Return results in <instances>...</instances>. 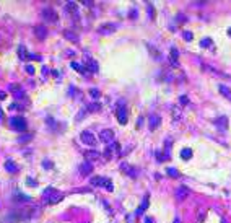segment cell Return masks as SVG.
<instances>
[{
    "instance_id": "6da1fadb",
    "label": "cell",
    "mask_w": 231,
    "mask_h": 223,
    "mask_svg": "<svg viewBox=\"0 0 231 223\" xmlns=\"http://www.w3.org/2000/svg\"><path fill=\"white\" fill-rule=\"evenodd\" d=\"M43 197H44V200H47L49 204H56V202L62 200L64 194H60L59 191L54 189V187H47V189L43 192Z\"/></svg>"
},
{
    "instance_id": "7a4b0ae2",
    "label": "cell",
    "mask_w": 231,
    "mask_h": 223,
    "mask_svg": "<svg viewBox=\"0 0 231 223\" xmlns=\"http://www.w3.org/2000/svg\"><path fill=\"white\" fill-rule=\"evenodd\" d=\"M116 116H117V121L119 124H127V109H125V101L124 99H119L116 104Z\"/></svg>"
},
{
    "instance_id": "3957f363",
    "label": "cell",
    "mask_w": 231,
    "mask_h": 223,
    "mask_svg": "<svg viewBox=\"0 0 231 223\" xmlns=\"http://www.w3.org/2000/svg\"><path fill=\"white\" fill-rule=\"evenodd\" d=\"M10 127L12 129H15L16 132H25L26 130V127H28V124H26V121L23 119V117H20V116H15V117H10Z\"/></svg>"
},
{
    "instance_id": "277c9868",
    "label": "cell",
    "mask_w": 231,
    "mask_h": 223,
    "mask_svg": "<svg viewBox=\"0 0 231 223\" xmlns=\"http://www.w3.org/2000/svg\"><path fill=\"white\" fill-rule=\"evenodd\" d=\"M41 15H43L44 20H47L49 23H56L57 21V12H54L51 7H47V8H43V12H41Z\"/></svg>"
},
{
    "instance_id": "5b68a950",
    "label": "cell",
    "mask_w": 231,
    "mask_h": 223,
    "mask_svg": "<svg viewBox=\"0 0 231 223\" xmlns=\"http://www.w3.org/2000/svg\"><path fill=\"white\" fill-rule=\"evenodd\" d=\"M80 138H81V142H83V144L89 145V147H95V145H96V138H95V135H93L89 130H83V132H81Z\"/></svg>"
},
{
    "instance_id": "8992f818",
    "label": "cell",
    "mask_w": 231,
    "mask_h": 223,
    "mask_svg": "<svg viewBox=\"0 0 231 223\" xmlns=\"http://www.w3.org/2000/svg\"><path fill=\"white\" fill-rule=\"evenodd\" d=\"M99 140L104 142V144H112L114 142V132L111 129H104V130L99 134Z\"/></svg>"
},
{
    "instance_id": "52a82bcc",
    "label": "cell",
    "mask_w": 231,
    "mask_h": 223,
    "mask_svg": "<svg viewBox=\"0 0 231 223\" xmlns=\"http://www.w3.org/2000/svg\"><path fill=\"white\" fill-rule=\"evenodd\" d=\"M189 194H191V191H189V187H186V186H179L177 189H176V199H177L179 202L186 200V199L189 197Z\"/></svg>"
},
{
    "instance_id": "ba28073f",
    "label": "cell",
    "mask_w": 231,
    "mask_h": 223,
    "mask_svg": "<svg viewBox=\"0 0 231 223\" xmlns=\"http://www.w3.org/2000/svg\"><path fill=\"white\" fill-rule=\"evenodd\" d=\"M160 125H161V116H158V114H151L150 121H148V127H150V130H156Z\"/></svg>"
},
{
    "instance_id": "9c48e42d",
    "label": "cell",
    "mask_w": 231,
    "mask_h": 223,
    "mask_svg": "<svg viewBox=\"0 0 231 223\" xmlns=\"http://www.w3.org/2000/svg\"><path fill=\"white\" fill-rule=\"evenodd\" d=\"M120 168H122L124 171L127 173V176H130V177H132V179H135V177L139 176V174H137V168H133V166L127 165V163H122V165H120Z\"/></svg>"
},
{
    "instance_id": "30bf717a",
    "label": "cell",
    "mask_w": 231,
    "mask_h": 223,
    "mask_svg": "<svg viewBox=\"0 0 231 223\" xmlns=\"http://www.w3.org/2000/svg\"><path fill=\"white\" fill-rule=\"evenodd\" d=\"M215 125L220 129V130H226V129H228V117L226 116L218 117V119L215 121Z\"/></svg>"
},
{
    "instance_id": "8fae6325",
    "label": "cell",
    "mask_w": 231,
    "mask_h": 223,
    "mask_svg": "<svg viewBox=\"0 0 231 223\" xmlns=\"http://www.w3.org/2000/svg\"><path fill=\"white\" fill-rule=\"evenodd\" d=\"M34 34H36L39 39H46V36H47V29L44 28L43 25H37V26H34Z\"/></svg>"
},
{
    "instance_id": "7c38bea8",
    "label": "cell",
    "mask_w": 231,
    "mask_h": 223,
    "mask_svg": "<svg viewBox=\"0 0 231 223\" xmlns=\"http://www.w3.org/2000/svg\"><path fill=\"white\" fill-rule=\"evenodd\" d=\"M177 59H179V51L176 47H171L169 51V60H171V65H177Z\"/></svg>"
},
{
    "instance_id": "4fadbf2b",
    "label": "cell",
    "mask_w": 231,
    "mask_h": 223,
    "mask_svg": "<svg viewBox=\"0 0 231 223\" xmlns=\"http://www.w3.org/2000/svg\"><path fill=\"white\" fill-rule=\"evenodd\" d=\"M93 171V166H91V163L89 161H85L83 165L80 166V173H81V176H87V174H89Z\"/></svg>"
},
{
    "instance_id": "5bb4252c",
    "label": "cell",
    "mask_w": 231,
    "mask_h": 223,
    "mask_svg": "<svg viewBox=\"0 0 231 223\" xmlns=\"http://www.w3.org/2000/svg\"><path fill=\"white\" fill-rule=\"evenodd\" d=\"M83 155H85V158H87V160H98L99 156H101V153L96 152V150H87Z\"/></svg>"
},
{
    "instance_id": "9a60e30c",
    "label": "cell",
    "mask_w": 231,
    "mask_h": 223,
    "mask_svg": "<svg viewBox=\"0 0 231 223\" xmlns=\"http://www.w3.org/2000/svg\"><path fill=\"white\" fill-rule=\"evenodd\" d=\"M5 169L8 173H18L20 168H18V165H16V163H13L12 160H8V161L5 163Z\"/></svg>"
},
{
    "instance_id": "2e32d148",
    "label": "cell",
    "mask_w": 231,
    "mask_h": 223,
    "mask_svg": "<svg viewBox=\"0 0 231 223\" xmlns=\"http://www.w3.org/2000/svg\"><path fill=\"white\" fill-rule=\"evenodd\" d=\"M147 208H148V196H145V197H143V202H142V205H140V207L137 208V212H135V213H137V215H142L143 212L147 210Z\"/></svg>"
},
{
    "instance_id": "e0dca14e",
    "label": "cell",
    "mask_w": 231,
    "mask_h": 223,
    "mask_svg": "<svg viewBox=\"0 0 231 223\" xmlns=\"http://www.w3.org/2000/svg\"><path fill=\"white\" fill-rule=\"evenodd\" d=\"M104 181H106V177L96 176V177H93V179L89 181V184H91V186H104Z\"/></svg>"
},
{
    "instance_id": "ac0fdd59",
    "label": "cell",
    "mask_w": 231,
    "mask_h": 223,
    "mask_svg": "<svg viewBox=\"0 0 231 223\" xmlns=\"http://www.w3.org/2000/svg\"><path fill=\"white\" fill-rule=\"evenodd\" d=\"M87 62H88V67H89V72H93V74H96L98 72V64H96L93 59H89V57H87Z\"/></svg>"
},
{
    "instance_id": "d6986e66",
    "label": "cell",
    "mask_w": 231,
    "mask_h": 223,
    "mask_svg": "<svg viewBox=\"0 0 231 223\" xmlns=\"http://www.w3.org/2000/svg\"><path fill=\"white\" fill-rule=\"evenodd\" d=\"M181 158L182 160H191L192 158V150L191 148H182L181 150Z\"/></svg>"
},
{
    "instance_id": "ffe728a7",
    "label": "cell",
    "mask_w": 231,
    "mask_h": 223,
    "mask_svg": "<svg viewBox=\"0 0 231 223\" xmlns=\"http://www.w3.org/2000/svg\"><path fill=\"white\" fill-rule=\"evenodd\" d=\"M220 93H221L223 96H225V98H228V99H231V90L230 88H226L225 85H220Z\"/></svg>"
},
{
    "instance_id": "44dd1931",
    "label": "cell",
    "mask_w": 231,
    "mask_h": 223,
    "mask_svg": "<svg viewBox=\"0 0 231 223\" xmlns=\"http://www.w3.org/2000/svg\"><path fill=\"white\" fill-rule=\"evenodd\" d=\"M64 36H65V38H68L70 41H78V34L72 33V31H68V29H65V31H64Z\"/></svg>"
},
{
    "instance_id": "7402d4cb",
    "label": "cell",
    "mask_w": 231,
    "mask_h": 223,
    "mask_svg": "<svg viewBox=\"0 0 231 223\" xmlns=\"http://www.w3.org/2000/svg\"><path fill=\"white\" fill-rule=\"evenodd\" d=\"M72 68H75V70L78 72V74H85V68H83V65L81 64H78V62H72Z\"/></svg>"
},
{
    "instance_id": "603a6c76",
    "label": "cell",
    "mask_w": 231,
    "mask_h": 223,
    "mask_svg": "<svg viewBox=\"0 0 231 223\" xmlns=\"http://www.w3.org/2000/svg\"><path fill=\"white\" fill-rule=\"evenodd\" d=\"M99 109H101V106H99L98 103H91V104L88 106L87 111H89V113H96V111H99Z\"/></svg>"
},
{
    "instance_id": "cb8c5ba5",
    "label": "cell",
    "mask_w": 231,
    "mask_h": 223,
    "mask_svg": "<svg viewBox=\"0 0 231 223\" xmlns=\"http://www.w3.org/2000/svg\"><path fill=\"white\" fill-rule=\"evenodd\" d=\"M89 95H91V98H93V99H98L99 96H101V93H99V90H98V88H91V90H89Z\"/></svg>"
},
{
    "instance_id": "d4e9b609",
    "label": "cell",
    "mask_w": 231,
    "mask_h": 223,
    "mask_svg": "<svg viewBox=\"0 0 231 223\" xmlns=\"http://www.w3.org/2000/svg\"><path fill=\"white\" fill-rule=\"evenodd\" d=\"M16 200H21V202H31V197L29 196H25V194H16Z\"/></svg>"
},
{
    "instance_id": "484cf974",
    "label": "cell",
    "mask_w": 231,
    "mask_h": 223,
    "mask_svg": "<svg viewBox=\"0 0 231 223\" xmlns=\"http://www.w3.org/2000/svg\"><path fill=\"white\" fill-rule=\"evenodd\" d=\"M104 187H106V191H109V192H112V189H114V186H112V181L106 177V181H104Z\"/></svg>"
},
{
    "instance_id": "4316f807",
    "label": "cell",
    "mask_w": 231,
    "mask_h": 223,
    "mask_svg": "<svg viewBox=\"0 0 231 223\" xmlns=\"http://www.w3.org/2000/svg\"><path fill=\"white\" fill-rule=\"evenodd\" d=\"M168 176H171V177H179L181 174H179L177 169H174V168H168Z\"/></svg>"
},
{
    "instance_id": "83f0119b",
    "label": "cell",
    "mask_w": 231,
    "mask_h": 223,
    "mask_svg": "<svg viewBox=\"0 0 231 223\" xmlns=\"http://www.w3.org/2000/svg\"><path fill=\"white\" fill-rule=\"evenodd\" d=\"M31 138H33V135H31V134H28V135H21V137L18 138V142H20V144H25V142L31 140Z\"/></svg>"
},
{
    "instance_id": "f1b7e54d",
    "label": "cell",
    "mask_w": 231,
    "mask_h": 223,
    "mask_svg": "<svg viewBox=\"0 0 231 223\" xmlns=\"http://www.w3.org/2000/svg\"><path fill=\"white\" fill-rule=\"evenodd\" d=\"M18 54H20V57H21V59H26V47L25 46H20L18 47Z\"/></svg>"
},
{
    "instance_id": "f546056e",
    "label": "cell",
    "mask_w": 231,
    "mask_h": 223,
    "mask_svg": "<svg viewBox=\"0 0 231 223\" xmlns=\"http://www.w3.org/2000/svg\"><path fill=\"white\" fill-rule=\"evenodd\" d=\"M210 44H212V39H210V38H205V39L200 41V46H202V47H208Z\"/></svg>"
},
{
    "instance_id": "4dcf8cb0",
    "label": "cell",
    "mask_w": 231,
    "mask_h": 223,
    "mask_svg": "<svg viewBox=\"0 0 231 223\" xmlns=\"http://www.w3.org/2000/svg\"><path fill=\"white\" fill-rule=\"evenodd\" d=\"M182 36H184L186 41H192V38H194V36H192V33H189V31H184V34H182Z\"/></svg>"
},
{
    "instance_id": "1f68e13d",
    "label": "cell",
    "mask_w": 231,
    "mask_h": 223,
    "mask_svg": "<svg viewBox=\"0 0 231 223\" xmlns=\"http://www.w3.org/2000/svg\"><path fill=\"white\" fill-rule=\"evenodd\" d=\"M26 72H28V74H34V67L33 65H28V67H26Z\"/></svg>"
},
{
    "instance_id": "d6a6232c",
    "label": "cell",
    "mask_w": 231,
    "mask_h": 223,
    "mask_svg": "<svg viewBox=\"0 0 231 223\" xmlns=\"http://www.w3.org/2000/svg\"><path fill=\"white\" fill-rule=\"evenodd\" d=\"M26 183H28V184H31V186H36V181H33V179H31V177H28V179H26Z\"/></svg>"
},
{
    "instance_id": "836d02e7",
    "label": "cell",
    "mask_w": 231,
    "mask_h": 223,
    "mask_svg": "<svg viewBox=\"0 0 231 223\" xmlns=\"http://www.w3.org/2000/svg\"><path fill=\"white\" fill-rule=\"evenodd\" d=\"M187 101H189V99L186 98V96H181V103H182V104H187Z\"/></svg>"
},
{
    "instance_id": "e575fe53",
    "label": "cell",
    "mask_w": 231,
    "mask_h": 223,
    "mask_svg": "<svg viewBox=\"0 0 231 223\" xmlns=\"http://www.w3.org/2000/svg\"><path fill=\"white\" fill-rule=\"evenodd\" d=\"M5 96H7L5 91H0V99H5Z\"/></svg>"
},
{
    "instance_id": "d590c367",
    "label": "cell",
    "mask_w": 231,
    "mask_h": 223,
    "mask_svg": "<svg viewBox=\"0 0 231 223\" xmlns=\"http://www.w3.org/2000/svg\"><path fill=\"white\" fill-rule=\"evenodd\" d=\"M145 223H153V220H151L150 217H147V218H145Z\"/></svg>"
},
{
    "instance_id": "8d00e7d4",
    "label": "cell",
    "mask_w": 231,
    "mask_h": 223,
    "mask_svg": "<svg viewBox=\"0 0 231 223\" xmlns=\"http://www.w3.org/2000/svg\"><path fill=\"white\" fill-rule=\"evenodd\" d=\"M174 223H181V218H176V220H174Z\"/></svg>"
},
{
    "instance_id": "74e56055",
    "label": "cell",
    "mask_w": 231,
    "mask_h": 223,
    "mask_svg": "<svg viewBox=\"0 0 231 223\" xmlns=\"http://www.w3.org/2000/svg\"><path fill=\"white\" fill-rule=\"evenodd\" d=\"M0 119H3V113H2V109H0Z\"/></svg>"
},
{
    "instance_id": "f35d334b",
    "label": "cell",
    "mask_w": 231,
    "mask_h": 223,
    "mask_svg": "<svg viewBox=\"0 0 231 223\" xmlns=\"http://www.w3.org/2000/svg\"><path fill=\"white\" fill-rule=\"evenodd\" d=\"M221 223H228V222H226V218H221Z\"/></svg>"
},
{
    "instance_id": "ab89813d",
    "label": "cell",
    "mask_w": 231,
    "mask_h": 223,
    "mask_svg": "<svg viewBox=\"0 0 231 223\" xmlns=\"http://www.w3.org/2000/svg\"><path fill=\"white\" fill-rule=\"evenodd\" d=\"M228 34H230V36H231V28H230V29H228Z\"/></svg>"
}]
</instances>
